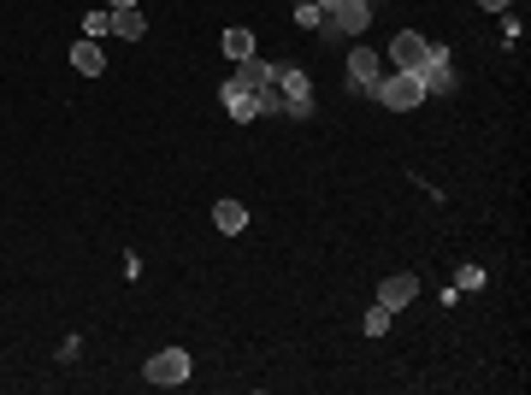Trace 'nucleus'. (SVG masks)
Here are the masks:
<instances>
[{
	"label": "nucleus",
	"instance_id": "nucleus-1",
	"mask_svg": "<svg viewBox=\"0 0 531 395\" xmlns=\"http://www.w3.org/2000/svg\"><path fill=\"white\" fill-rule=\"evenodd\" d=\"M372 95H378V107H390V113H413V107L425 100V89H420L413 71H384Z\"/></svg>",
	"mask_w": 531,
	"mask_h": 395
},
{
	"label": "nucleus",
	"instance_id": "nucleus-2",
	"mask_svg": "<svg viewBox=\"0 0 531 395\" xmlns=\"http://www.w3.org/2000/svg\"><path fill=\"white\" fill-rule=\"evenodd\" d=\"M272 83H278L283 113H290V118H313V83H308V71H301V65H278V71H272Z\"/></svg>",
	"mask_w": 531,
	"mask_h": 395
},
{
	"label": "nucleus",
	"instance_id": "nucleus-3",
	"mask_svg": "<svg viewBox=\"0 0 531 395\" xmlns=\"http://www.w3.org/2000/svg\"><path fill=\"white\" fill-rule=\"evenodd\" d=\"M413 77H420L425 95H455V83H461V77H455V59H448V47H437V42H431V54H425V65L413 71Z\"/></svg>",
	"mask_w": 531,
	"mask_h": 395
},
{
	"label": "nucleus",
	"instance_id": "nucleus-4",
	"mask_svg": "<svg viewBox=\"0 0 531 395\" xmlns=\"http://www.w3.org/2000/svg\"><path fill=\"white\" fill-rule=\"evenodd\" d=\"M189 372H196V366H189V348H160L142 378L160 383V390H178V383H189Z\"/></svg>",
	"mask_w": 531,
	"mask_h": 395
},
{
	"label": "nucleus",
	"instance_id": "nucleus-5",
	"mask_svg": "<svg viewBox=\"0 0 531 395\" xmlns=\"http://www.w3.org/2000/svg\"><path fill=\"white\" fill-rule=\"evenodd\" d=\"M366 24H372V0H343L331 13V24H325V36H361Z\"/></svg>",
	"mask_w": 531,
	"mask_h": 395
},
{
	"label": "nucleus",
	"instance_id": "nucleus-6",
	"mask_svg": "<svg viewBox=\"0 0 531 395\" xmlns=\"http://www.w3.org/2000/svg\"><path fill=\"white\" fill-rule=\"evenodd\" d=\"M378 77H384V65H378L372 47H349V89H354V95H372Z\"/></svg>",
	"mask_w": 531,
	"mask_h": 395
},
{
	"label": "nucleus",
	"instance_id": "nucleus-7",
	"mask_svg": "<svg viewBox=\"0 0 531 395\" xmlns=\"http://www.w3.org/2000/svg\"><path fill=\"white\" fill-rule=\"evenodd\" d=\"M425 54H431V42H425L420 30H402V36L390 42V65H396V71H420Z\"/></svg>",
	"mask_w": 531,
	"mask_h": 395
},
{
	"label": "nucleus",
	"instance_id": "nucleus-8",
	"mask_svg": "<svg viewBox=\"0 0 531 395\" xmlns=\"http://www.w3.org/2000/svg\"><path fill=\"white\" fill-rule=\"evenodd\" d=\"M378 301H384L390 313H402L407 301H420V278H413V271H396V278H384V283H378Z\"/></svg>",
	"mask_w": 531,
	"mask_h": 395
},
{
	"label": "nucleus",
	"instance_id": "nucleus-9",
	"mask_svg": "<svg viewBox=\"0 0 531 395\" xmlns=\"http://www.w3.org/2000/svg\"><path fill=\"white\" fill-rule=\"evenodd\" d=\"M219 100H224V113L237 118V125H248V118H260V107H254V89H242L237 77H231V83L219 89Z\"/></svg>",
	"mask_w": 531,
	"mask_h": 395
},
{
	"label": "nucleus",
	"instance_id": "nucleus-10",
	"mask_svg": "<svg viewBox=\"0 0 531 395\" xmlns=\"http://www.w3.org/2000/svg\"><path fill=\"white\" fill-rule=\"evenodd\" d=\"M272 59H260V54H248V59H237V71H231V77H237L242 89H260V83H272Z\"/></svg>",
	"mask_w": 531,
	"mask_h": 395
},
{
	"label": "nucleus",
	"instance_id": "nucleus-11",
	"mask_svg": "<svg viewBox=\"0 0 531 395\" xmlns=\"http://www.w3.org/2000/svg\"><path fill=\"white\" fill-rule=\"evenodd\" d=\"M71 65L83 71V77H100V71H107V47H100V42H89V36H83V42L71 47Z\"/></svg>",
	"mask_w": 531,
	"mask_h": 395
},
{
	"label": "nucleus",
	"instance_id": "nucleus-12",
	"mask_svg": "<svg viewBox=\"0 0 531 395\" xmlns=\"http://www.w3.org/2000/svg\"><path fill=\"white\" fill-rule=\"evenodd\" d=\"M213 225H219L224 236H237V230L248 225V207H242V201H213Z\"/></svg>",
	"mask_w": 531,
	"mask_h": 395
},
{
	"label": "nucleus",
	"instance_id": "nucleus-13",
	"mask_svg": "<svg viewBox=\"0 0 531 395\" xmlns=\"http://www.w3.org/2000/svg\"><path fill=\"white\" fill-rule=\"evenodd\" d=\"M219 47H224V54H231V65H237V59H248V54H254V30L231 24V30H224V36H219Z\"/></svg>",
	"mask_w": 531,
	"mask_h": 395
},
{
	"label": "nucleus",
	"instance_id": "nucleus-14",
	"mask_svg": "<svg viewBox=\"0 0 531 395\" xmlns=\"http://www.w3.org/2000/svg\"><path fill=\"white\" fill-rule=\"evenodd\" d=\"M142 6H125V13H112V36H125V42H142Z\"/></svg>",
	"mask_w": 531,
	"mask_h": 395
},
{
	"label": "nucleus",
	"instance_id": "nucleus-15",
	"mask_svg": "<svg viewBox=\"0 0 531 395\" xmlns=\"http://www.w3.org/2000/svg\"><path fill=\"white\" fill-rule=\"evenodd\" d=\"M390 325H396V313L384 307V301H372V307H366V319H361V331H366V337H384Z\"/></svg>",
	"mask_w": 531,
	"mask_h": 395
},
{
	"label": "nucleus",
	"instance_id": "nucleus-16",
	"mask_svg": "<svg viewBox=\"0 0 531 395\" xmlns=\"http://www.w3.org/2000/svg\"><path fill=\"white\" fill-rule=\"evenodd\" d=\"M254 107H260V118H278V113H283L278 83H260V89H254Z\"/></svg>",
	"mask_w": 531,
	"mask_h": 395
},
{
	"label": "nucleus",
	"instance_id": "nucleus-17",
	"mask_svg": "<svg viewBox=\"0 0 531 395\" xmlns=\"http://www.w3.org/2000/svg\"><path fill=\"white\" fill-rule=\"evenodd\" d=\"M83 36H89V42L112 36V6H100V13H89V18H83Z\"/></svg>",
	"mask_w": 531,
	"mask_h": 395
},
{
	"label": "nucleus",
	"instance_id": "nucleus-18",
	"mask_svg": "<svg viewBox=\"0 0 531 395\" xmlns=\"http://www.w3.org/2000/svg\"><path fill=\"white\" fill-rule=\"evenodd\" d=\"M295 24H301V30H325L331 18H325L319 6H313V0H301V6H295Z\"/></svg>",
	"mask_w": 531,
	"mask_h": 395
},
{
	"label": "nucleus",
	"instance_id": "nucleus-19",
	"mask_svg": "<svg viewBox=\"0 0 531 395\" xmlns=\"http://www.w3.org/2000/svg\"><path fill=\"white\" fill-rule=\"evenodd\" d=\"M478 6H484V13H508V6H514V0H478Z\"/></svg>",
	"mask_w": 531,
	"mask_h": 395
},
{
	"label": "nucleus",
	"instance_id": "nucleus-20",
	"mask_svg": "<svg viewBox=\"0 0 531 395\" xmlns=\"http://www.w3.org/2000/svg\"><path fill=\"white\" fill-rule=\"evenodd\" d=\"M313 6H319V13H325V18H331V13H336V6H343V0H313Z\"/></svg>",
	"mask_w": 531,
	"mask_h": 395
},
{
	"label": "nucleus",
	"instance_id": "nucleus-21",
	"mask_svg": "<svg viewBox=\"0 0 531 395\" xmlns=\"http://www.w3.org/2000/svg\"><path fill=\"white\" fill-rule=\"evenodd\" d=\"M107 6H112V13H125V6H142V0H107Z\"/></svg>",
	"mask_w": 531,
	"mask_h": 395
},
{
	"label": "nucleus",
	"instance_id": "nucleus-22",
	"mask_svg": "<svg viewBox=\"0 0 531 395\" xmlns=\"http://www.w3.org/2000/svg\"><path fill=\"white\" fill-rule=\"evenodd\" d=\"M295 6H301V0H295Z\"/></svg>",
	"mask_w": 531,
	"mask_h": 395
}]
</instances>
